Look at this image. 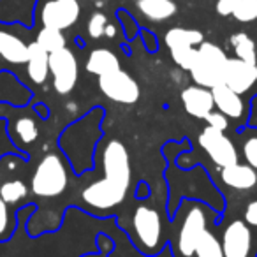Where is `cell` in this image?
<instances>
[{
  "instance_id": "f546056e",
  "label": "cell",
  "mask_w": 257,
  "mask_h": 257,
  "mask_svg": "<svg viewBox=\"0 0 257 257\" xmlns=\"http://www.w3.org/2000/svg\"><path fill=\"white\" fill-rule=\"evenodd\" d=\"M116 18L120 20L121 30H123V34H125V37H127V41H133L134 37L138 36V32H140V27L136 25L134 18H133V16H128V13L123 11V9L116 11Z\"/></svg>"
},
{
  "instance_id": "4fadbf2b",
  "label": "cell",
  "mask_w": 257,
  "mask_h": 257,
  "mask_svg": "<svg viewBox=\"0 0 257 257\" xmlns=\"http://www.w3.org/2000/svg\"><path fill=\"white\" fill-rule=\"evenodd\" d=\"M197 141H199V147L211 159V162L220 169L239 162L238 150H236L234 143L225 136L224 131H218V128L206 125L197 136Z\"/></svg>"
},
{
  "instance_id": "8d00e7d4",
  "label": "cell",
  "mask_w": 257,
  "mask_h": 257,
  "mask_svg": "<svg viewBox=\"0 0 257 257\" xmlns=\"http://www.w3.org/2000/svg\"><path fill=\"white\" fill-rule=\"evenodd\" d=\"M138 187H140V190H138V197H140V199H147V196H148V185L145 182H141Z\"/></svg>"
},
{
  "instance_id": "9c48e42d",
  "label": "cell",
  "mask_w": 257,
  "mask_h": 257,
  "mask_svg": "<svg viewBox=\"0 0 257 257\" xmlns=\"http://www.w3.org/2000/svg\"><path fill=\"white\" fill-rule=\"evenodd\" d=\"M203 41V34L199 30L183 29V27H173L164 36V43L168 46L173 62L183 71H190L197 53V46Z\"/></svg>"
},
{
  "instance_id": "74e56055",
  "label": "cell",
  "mask_w": 257,
  "mask_h": 257,
  "mask_svg": "<svg viewBox=\"0 0 257 257\" xmlns=\"http://www.w3.org/2000/svg\"><path fill=\"white\" fill-rule=\"evenodd\" d=\"M79 257H109L106 252H92V253H83Z\"/></svg>"
},
{
  "instance_id": "e0dca14e",
  "label": "cell",
  "mask_w": 257,
  "mask_h": 257,
  "mask_svg": "<svg viewBox=\"0 0 257 257\" xmlns=\"http://www.w3.org/2000/svg\"><path fill=\"white\" fill-rule=\"evenodd\" d=\"M182 104L183 109L194 118H199V120H206V116L215 111V102L213 95H211L210 88H204V86H187L182 92Z\"/></svg>"
},
{
  "instance_id": "d6a6232c",
  "label": "cell",
  "mask_w": 257,
  "mask_h": 257,
  "mask_svg": "<svg viewBox=\"0 0 257 257\" xmlns=\"http://www.w3.org/2000/svg\"><path fill=\"white\" fill-rule=\"evenodd\" d=\"M241 0H217V4H215V11L218 13L220 16H232L234 9L238 8V4Z\"/></svg>"
},
{
  "instance_id": "8992f818",
  "label": "cell",
  "mask_w": 257,
  "mask_h": 257,
  "mask_svg": "<svg viewBox=\"0 0 257 257\" xmlns=\"http://www.w3.org/2000/svg\"><path fill=\"white\" fill-rule=\"evenodd\" d=\"M0 120H6L8 123V134L13 145L18 148L20 154L29 157L41 136V118L37 116L32 104L13 106L11 102L0 100Z\"/></svg>"
},
{
  "instance_id": "44dd1931",
  "label": "cell",
  "mask_w": 257,
  "mask_h": 257,
  "mask_svg": "<svg viewBox=\"0 0 257 257\" xmlns=\"http://www.w3.org/2000/svg\"><path fill=\"white\" fill-rule=\"evenodd\" d=\"M136 8L143 18L154 23L168 22L178 11L175 0H138Z\"/></svg>"
},
{
  "instance_id": "4dcf8cb0",
  "label": "cell",
  "mask_w": 257,
  "mask_h": 257,
  "mask_svg": "<svg viewBox=\"0 0 257 257\" xmlns=\"http://www.w3.org/2000/svg\"><path fill=\"white\" fill-rule=\"evenodd\" d=\"M243 220H245L253 231H257V199H252L246 203L245 210H243Z\"/></svg>"
},
{
  "instance_id": "6da1fadb",
  "label": "cell",
  "mask_w": 257,
  "mask_h": 257,
  "mask_svg": "<svg viewBox=\"0 0 257 257\" xmlns=\"http://www.w3.org/2000/svg\"><path fill=\"white\" fill-rule=\"evenodd\" d=\"M104 176L81 190V201L95 211H109L121 204L131 187V157L120 140H109L102 152Z\"/></svg>"
},
{
  "instance_id": "d590c367",
  "label": "cell",
  "mask_w": 257,
  "mask_h": 257,
  "mask_svg": "<svg viewBox=\"0 0 257 257\" xmlns=\"http://www.w3.org/2000/svg\"><path fill=\"white\" fill-rule=\"evenodd\" d=\"M34 109H36L37 116H39L41 120H46V118L50 116V107H48L46 104H37Z\"/></svg>"
},
{
  "instance_id": "5b68a950",
  "label": "cell",
  "mask_w": 257,
  "mask_h": 257,
  "mask_svg": "<svg viewBox=\"0 0 257 257\" xmlns=\"http://www.w3.org/2000/svg\"><path fill=\"white\" fill-rule=\"evenodd\" d=\"M29 159L23 154H6L0 157V197L15 211L32 204Z\"/></svg>"
},
{
  "instance_id": "484cf974",
  "label": "cell",
  "mask_w": 257,
  "mask_h": 257,
  "mask_svg": "<svg viewBox=\"0 0 257 257\" xmlns=\"http://www.w3.org/2000/svg\"><path fill=\"white\" fill-rule=\"evenodd\" d=\"M194 257H224L220 239L217 238V234H215L211 229L204 232V236L201 238V241L197 243Z\"/></svg>"
},
{
  "instance_id": "ffe728a7",
  "label": "cell",
  "mask_w": 257,
  "mask_h": 257,
  "mask_svg": "<svg viewBox=\"0 0 257 257\" xmlns=\"http://www.w3.org/2000/svg\"><path fill=\"white\" fill-rule=\"evenodd\" d=\"M50 53L39 46L36 41H30L29 44V57H27V78L30 83L41 86L48 81L50 76Z\"/></svg>"
},
{
  "instance_id": "e575fe53",
  "label": "cell",
  "mask_w": 257,
  "mask_h": 257,
  "mask_svg": "<svg viewBox=\"0 0 257 257\" xmlns=\"http://www.w3.org/2000/svg\"><path fill=\"white\" fill-rule=\"evenodd\" d=\"M248 125L257 127V93L250 99V111H248Z\"/></svg>"
},
{
  "instance_id": "ac0fdd59",
  "label": "cell",
  "mask_w": 257,
  "mask_h": 257,
  "mask_svg": "<svg viewBox=\"0 0 257 257\" xmlns=\"http://www.w3.org/2000/svg\"><path fill=\"white\" fill-rule=\"evenodd\" d=\"M210 90L218 113L227 116L229 120H241L245 116V100L241 99L239 93H236L234 90L225 86L224 83H218Z\"/></svg>"
},
{
  "instance_id": "f35d334b",
  "label": "cell",
  "mask_w": 257,
  "mask_h": 257,
  "mask_svg": "<svg viewBox=\"0 0 257 257\" xmlns=\"http://www.w3.org/2000/svg\"><path fill=\"white\" fill-rule=\"evenodd\" d=\"M104 36H107V37H113V36H114V27H113V25H109V23H107V27H106V32H104Z\"/></svg>"
},
{
  "instance_id": "d4e9b609",
  "label": "cell",
  "mask_w": 257,
  "mask_h": 257,
  "mask_svg": "<svg viewBox=\"0 0 257 257\" xmlns=\"http://www.w3.org/2000/svg\"><path fill=\"white\" fill-rule=\"evenodd\" d=\"M34 41H36L43 50H46L48 53H53V51H58L67 46V39H65L64 32L55 30V29H44V27L37 32Z\"/></svg>"
},
{
  "instance_id": "2e32d148",
  "label": "cell",
  "mask_w": 257,
  "mask_h": 257,
  "mask_svg": "<svg viewBox=\"0 0 257 257\" xmlns=\"http://www.w3.org/2000/svg\"><path fill=\"white\" fill-rule=\"evenodd\" d=\"M222 83L243 95L257 83V64L239 60V58H227L224 67Z\"/></svg>"
},
{
  "instance_id": "4316f807",
  "label": "cell",
  "mask_w": 257,
  "mask_h": 257,
  "mask_svg": "<svg viewBox=\"0 0 257 257\" xmlns=\"http://www.w3.org/2000/svg\"><path fill=\"white\" fill-rule=\"evenodd\" d=\"M232 18L239 23H252L257 20V0H241L232 13Z\"/></svg>"
},
{
  "instance_id": "1f68e13d",
  "label": "cell",
  "mask_w": 257,
  "mask_h": 257,
  "mask_svg": "<svg viewBox=\"0 0 257 257\" xmlns=\"http://www.w3.org/2000/svg\"><path fill=\"white\" fill-rule=\"evenodd\" d=\"M204 121H206L210 127L218 128V131H224V133H225V128L229 127V118L224 116L222 113H218V111H211Z\"/></svg>"
},
{
  "instance_id": "7402d4cb",
  "label": "cell",
  "mask_w": 257,
  "mask_h": 257,
  "mask_svg": "<svg viewBox=\"0 0 257 257\" xmlns=\"http://www.w3.org/2000/svg\"><path fill=\"white\" fill-rule=\"evenodd\" d=\"M120 67L121 65L118 57L111 50H107V48H95L93 51H90V55L86 57L85 62V71L88 74L97 76V78L102 74H107L111 71H116Z\"/></svg>"
},
{
  "instance_id": "603a6c76",
  "label": "cell",
  "mask_w": 257,
  "mask_h": 257,
  "mask_svg": "<svg viewBox=\"0 0 257 257\" xmlns=\"http://www.w3.org/2000/svg\"><path fill=\"white\" fill-rule=\"evenodd\" d=\"M229 43H231L236 58H239V60H245V62H252V64H257L255 43H253V39L248 36V34L236 32L234 36H231Z\"/></svg>"
},
{
  "instance_id": "f1b7e54d",
  "label": "cell",
  "mask_w": 257,
  "mask_h": 257,
  "mask_svg": "<svg viewBox=\"0 0 257 257\" xmlns=\"http://www.w3.org/2000/svg\"><path fill=\"white\" fill-rule=\"evenodd\" d=\"M241 155L245 159V164L257 171V136H250L248 140L243 141Z\"/></svg>"
},
{
  "instance_id": "8fae6325",
  "label": "cell",
  "mask_w": 257,
  "mask_h": 257,
  "mask_svg": "<svg viewBox=\"0 0 257 257\" xmlns=\"http://www.w3.org/2000/svg\"><path fill=\"white\" fill-rule=\"evenodd\" d=\"M50 76L53 90L58 95H69L79 79V64L76 55L67 46L50 53Z\"/></svg>"
},
{
  "instance_id": "52a82bcc",
  "label": "cell",
  "mask_w": 257,
  "mask_h": 257,
  "mask_svg": "<svg viewBox=\"0 0 257 257\" xmlns=\"http://www.w3.org/2000/svg\"><path fill=\"white\" fill-rule=\"evenodd\" d=\"M131 239L143 255L154 257L164 248L161 213L150 204H140L131 217Z\"/></svg>"
},
{
  "instance_id": "3957f363",
  "label": "cell",
  "mask_w": 257,
  "mask_h": 257,
  "mask_svg": "<svg viewBox=\"0 0 257 257\" xmlns=\"http://www.w3.org/2000/svg\"><path fill=\"white\" fill-rule=\"evenodd\" d=\"M215 211L199 199H183L175 213L171 236L173 257H194L197 243L210 231Z\"/></svg>"
},
{
  "instance_id": "7c38bea8",
  "label": "cell",
  "mask_w": 257,
  "mask_h": 257,
  "mask_svg": "<svg viewBox=\"0 0 257 257\" xmlns=\"http://www.w3.org/2000/svg\"><path fill=\"white\" fill-rule=\"evenodd\" d=\"M99 90L109 100L118 104H136L141 97L140 83L123 69H116L97 78Z\"/></svg>"
},
{
  "instance_id": "277c9868",
  "label": "cell",
  "mask_w": 257,
  "mask_h": 257,
  "mask_svg": "<svg viewBox=\"0 0 257 257\" xmlns=\"http://www.w3.org/2000/svg\"><path fill=\"white\" fill-rule=\"evenodd\" d=\"M71 182V166L64 154L48 152L37 161L30 173V199L32 204L64 196Z\"/></svg>"
},
{
  "instance_id": "d6986e66",
  "label": "cell",
  "mask_w": 257,
  "mask_h": 257,
  "mask_svg": "<svg viewBox=\"0 0 257 257\" xmlns=\"http://www.w3.org/2000/svg\"><path fill=\"white\" fill-rule=\"evenodd\" d=\"M220 180L229 189L246 192L257 185V171L250 166L236 162V164L220 169Z\"/></svg>"
},
{
  "instance_id": "9a60e30c",
  "label": "cell",
  "mask_w": 257,
  "mask_h": 257,
  "mask_svg": "<svg viewBox=\"0 0 257 257\" xmlns=\"http://www.w3.org/2000/svg\"><path fill=\"white\" fill-rule=\"evenodd\" d=\"M81 16V6L78 0H48L39 9V22L44 29L64 30L76 25Z\"/></svg>"
},
{
  "instance_id": "83f0119b",
  "label": "cell",
  "mask_w": 257,
  "mask_h": 257,
  "mask_svg": "<svg viewBox=\"0 0 257 257\" xmlns=\"http://www.w3.org/2000/svg\"><path fill=\"white\" fill-rule=\"evenodd\" d=\"M107 27V18L102 13H93L88 18V23H86V30H88V36L92 39H100L106 32Z\"/></svg>"
},
{
  "instance_id": "5bb4252c",
  "label": "cell",
  "mask_w": 257,
  "mask_h": 257,
  "mask_svg": "<svg viewBox=\"0 0 257 257\" xmlns=\"http://www.w3.org/2000/svg\"><path fill=\"white\" fill-rule=\"evenodd\" d=\"M16 23L0 22V71H13V67L27 64L29 44L18 34Z\"/></svg>"
},
{
  "instance_id": "30bf717a",
  "label": "cell",
  "mask_w": 257,
  "mask_h": 257,
  "mask_svg": "<svg viewBox=\"0 0 257 257\" xmlns=\"http://www.w3.org/2000/svg\"><path fill=\"white\" fill-rule=\"evenodd\" d=\"M224 257H257V236L243 218L231 220L220 238Z\"/></svg>"
},
{
  "instance_id": "836d02e7",
  "label": "cell",
  "mask_w": 257,
  "mask_h": 257,
  "mask_svg": "<svg viewBox=\"0 0 257 257\" xmlns=\"http://www.w3.org/2000/svg\"><path fill=\"white\" fill-rule=\"evenodd\" d=\"M140 32H141V36H143L145 48H147L148 51L157 50V37H155L154 34H152L150 30H147V29H140Z\"/></svg>"
},
{
  "instance_id": "ba28073f",
  "label": "cell",
  "mask_w": 257,
  "mask_h": 257,
  "mask_svg": "<svg viewBox=\"0 0 257 257\" xmlns=\"http://www.w3.org/2000/svg\"><path fill=\"white\" fill-rule=\"evenodd\" d=\"M227 58L229 57L225 55V51L218 44L203 41L197 46L196 58L189 71L194 83L204 88H213L215 85L222 83V74H224Z\"/></svg>"
},
{
  "instance_id": "7a4b0ae2",
  "label": "cell",
  "mask_w": 257,
  "mask_h": 257,
  "mask_svg": "<svg viewBox=\"0 0 257 257\" xmlns=\"http://www.w3.org/2000/svg\"><path fill=\"white\" fill-rule=\"evenodd\" d=\"M102 107H93L85 116L72 121L58 136V148L76 175H83L93 166L97 141L102 136Z\"/></svg>"
},
{
  "instance_id": "cb8c5ba5",
  "label": "cell",
  "mask_w": 257,
  "mask_h": 257,
  "mask_svg": "<svg viewBox=\"0 0 257 257\" xmlns=\"http://www.w3.org/2000/svg\"><path fill=\"white\" fill-rule=\"evenodd\" d=\"M18 229V211H15L0 197V243H6L15 236Z\"/></svg>"
},
{
  "instance_id": "ab89813d",
  "label": "cell",
  "mask_w": 257,
  "mask_h": 257,
  "mask_svg": "<svg viewBox=\"0 0 257 257\" xmlns=\"http://www.w3.org/2000/svg\"><path fill=\"white\" fill-rule=\"evenodd\" d=\"M0 72H2V71H0Z\"/></svg>"
}]
</instances>
